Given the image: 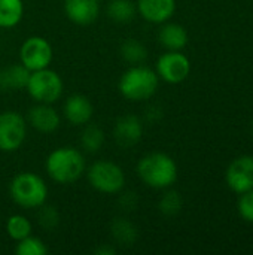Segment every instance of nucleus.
Returning <instances> with one entry per match:
<instances>
[{
	"label": "nucleus",
	"instance_id": "nucleus-17",
	"mask_svg": "<svg viewBox=\"0 0 253 255\" xmlns=\"http://www.w3.org/2000/svg\"><path fill=\"white\" fill-rule=\"evenodd\" d=\"M30 70L25 69L21 63L10 64L0 70V91H18L27 87Z\"/></svg>",
	"mask_w": 253,
	"mask_h": 255
},
{
	"label": "nucleus",
	"instance_id": "nucleus-6",
	"mask_svg": "<svg viewBox=\"0 0 253 255\" xmlns=\"http://www.w3.org/2000/svg\"><path fill=\"white\" fill-rule=\"evenodd\" d=\"M89 185L103 194H118L125 185L124 170L113 161L100 160L88 169Z\"/></svg>",
	"mask_w": 253,
	"mask_h": 255
},
{
	"label": "nucleus",
	"instance_id": "nucleus-22",
	"mask_svg": "<svg viewBox=\"0 0 253 255\" xmlns=\"http://www.w3.org/2000/svg\"><path fill=\"white\" fill-rule=\"evenodd\" d=\"M121 55L127 63L136 66V64H142L148 58V49L137 39H127L121 45Z\"/></svg>",
	"mask_w": 253,
	"mask_h": 255
},
{
	"label": "nucleus",
	"instance_id": "nucleus-7",
	"mask_svg": "<svg viewBox=\"0 0 253 255\" xmlns=\"http://www.w3.org/2000/svg\"><path fill=\"white\" fill-rule=\"evenodd\" d=\"M27 124L22 115L13 111L0 114V151L13 152L25 140Z\"/></svg>",
	"mask_w": 253,
	"mask_h": 255
},
{
	"label": "nucleus",
	"instance_id": "nucleus-3",
	"mask_svg": "<svg viewBox=\"0 0 253 255\" xmlns=\"http://www.w3.org/2000/svg\"><path fill=\"white\" fill-rule=\"evenodd\" d=\"M158 84L160 76L155 70L142 64H136L124 72L119 79L118 88L127 100L143 102L154 97L158 90Z\"/></svg>",
	"mask_w": 253,
	"mask_h": 255
},
{
	"label": "nucleus",
	"instance_id": "nucleus-25",
	"mask_svg": "<svg viewBox=\"0 0 253 255\" xmlns=\"http://www.w3.org/2000/svg\"><path fill=\"white\" fill-rule=\"evenodd\" d=\"M161 214H164L166 217H173V215H177L182 209V197L177 191L174 190H170L167 191L161 200H160V205H158Z\"/></svg>",
	"mask_w": 253,
	"mask_h": 255
},
{
	"label": "nucleus",
	"instance_id": "nucleus-1",
	"mask_svg": "<svg viewBox=\"0 0 253 255\" xmlns=\"http://www.w3.org/2000/svg\"><path fill=\"white\" fill-rule=\"evenodd\" d=\"M137 175L148 187L166 190L177 179V164L164 152H151L140 158L137 164Z\"/></svg>",
	"mask_w": 253,
	"mask_h": 255
},
{
	"label": "nucleus",
	"instance_id": "nucleus-8",
	"mask_svg": "<svg viewBox=\"0 0 253 255\" xmlns=\"http://www.w3.org/2000/svg\"><path fill=\"white\" fill-rule=\"evenodd\" d=\"M52 46L40 36H31L25 39L19 48V61L30 72L49 67L52 61Z\"/></svg>",
	"mask_w": 253,
	"mask_h": 255
},
{
	"label": "nucleus",
	"instance_id": "nucleus-29",
	"mask_svg": "<svg viewBox=\"0 0 253 255\" xmlns=\"http://www.w3.org/2000/svg\"><path fill=\"white\" fill-rule=\"evenodd\" d=\"M95 254L98 255H115L116 254V250L109 247V245H101L95 250Z\"/></svg>",
	"mask_w": 253,
	"mask_h": 255
},
{
	"label": "nucleus",
	"instance_id": "nucleus-2",
	"mask_svg": "<svg viewBox=\"0 0 253 255\" xmlns=\"http://www.w3.org/2000/svg\"><path fill=\"white\" fill-rule=\"evenodd\" d=\"M45 167L52 181L58 184H73L84 175L86 163L81 151L63 146L48 155Z\"/></svg>",
	"mask_w": 253,
	"mask_h": 255
},
{
	"label": "nucleus",
	"instance_id": "nucleus-24",
	"mask_svg": "<svg viewBox=\"0 0 253 255\" xmlns=\"http://www.w3.org/2000/svg\"><path fill=\"white\" fill-rule=\"evenodd\" d=\"M15 253L18 255H45L48 253V248L39 238H34L30 235L18 241Z\"/></svg>",
	"mask_w": 253,
	"mask_h": 255
},
{
	"label": "nucleus",
	"instance_id": "nucleus-28",
	"mask_svg": "<svg viewBox=\"0 0 253 255\" xmlns=\"http://www.w3.org/2000/svg\"><path fill=\"white\" fill-rule=\"evenodd\" d=\"M121 206H124L125 209H134V206H136V194L134 193H127V194L121 196Z\"/></svg>",
	"mask_w": 253,
	"mask_h": 255
},
{
	"label": "nucleus",
	"instance_id": "nucleus-10",
	"mask_svg": "<svg viewBox=\"0 0 253 255\" xmlns=\"http://www.w3.org/2000/svg\"><path fill=\"white\" fill-rule=\"evenodd\" d=\"M225 181L231 191L243 194L253 188V155L237 157L225 172Z\"/></svg>",
	"mask_w": 253,
	"mask_h": 255
},
{
	"label": "nucleus",
	"instance_id": "nucleus-5",
	"mask_svg": "<svg viewBox=\"0 0 253 255\" xmlns=\"http://www.w3.org/2000/svg\"><path fill=\"white\" fill-rule=\"evenodd\" d=\"M61 76L49 67L30 72L25 90L36 103H55L63 94Z\"/></svg>",
	"mask_w": 253,
	"mask_h": 255
},
{
	"label": "nucleus",
	"instance_id": "nucleus-19",
	"mask_svg": "<svg viewBox=\"0 0 253 255\" xmlns=\"http://www.w3.org/2000/svg\"><path fill=\"white\" fill-rule=\"evenodd\" d=\"M137 13V6L133 0H110L107 4V15L112 21L125 24Z\"/></svg>",
	"mask_w": 253,
	"mask_h": 255
},
{
	"label": "nucleus",
	"instance_id": "nucleus-26",
	"mask_svg": "<svg viewBox=\"0 0 253 255\" xmlns=\"http://www.w3.org/2000/svg\"><path fill=\"white\" fill-rule=\"evenodd\" d=\"M37 218H39V224L43 229H46V230L55 229L58 226V223H60V214H58V211L54 206H48L45 203L39 208Z\"/></svg>",
	"mask_w": 253,
	"mask_h": 255
},
{
	"label": "nucleus",
	"instance_id": "nucleus-12",
	"mask_svg": "<svg viewBox=\"0 0 253 255\" xmlns=\"http://www.w3.org/2000/svg\"><path fill=\"white\" fill-rule=\"evenodd\" d=\"M137 13L149 22L154 24H164L167 22L174 10H176V0H137Z\"/></svg>",
	"mask_w": 253,
	"mask_h": 255
},
{
	"label": "nucleus",
	"instance_id": "nucleus-27",
	"mask_svg": "<svg viewBox=\"0 0 253 255\" xmlns=\"http://www.w3.org/2000/svg\"><path fill=\"white\" fill-rule=\"evenodd\" d=\"M239 214L240 217L248 221V223H252L253 224V188L240 194V199H239Z\"/></svg>",
	"mask_w": 253,
	"mask_h": 255
},
{
	"label": "nucleus",
	"instance_id": "nucleus-9",
	"mask_svg": "<svg viewBox=\"0 0 253 255\" xmlns=\"http://www.w3.org/2000/svg\"><path fill=\"white\" fill-rule=\"evenodd\" d=\"M191 73V61L180 51L164 52L157 63V75L169 84H180Z\"/></svg>",
	"mask_w": 253,
	"mask_h": 255
},
{
	"label": "nucleus",
	"instance_id": "nucleus-4",
	"mask_svg": "<svg viewBox=\"0 0 253 255\" xmlns=\"http://www.w3.org/2000/svg\"><path fill=\"white\" fill-rule=\"evenodd\" d=\"M9 194L18 206L24 209H37L46 202L48 187L39 175L22 172L10 181Z\"/></svg>",
	"mask_w": 253,
	"mask_h": 255
},
{
	"label": "nucleus",
	"instance_id": "nucleus-11",
	"mask_svg": "<svg viewBox=\"0 0 253 255\" xmlns=\"http://www.w3.org/2000/svg\"><path fill=\"white\" fill-rule=\"evenodd\" d=\"M143 136V123L136 115H122L113 127V137L118 146L127 149L140 142Z\"/></svg>",
	"mask_w": 253,
	"mask_h": 255
},
{
	"label": "nucleus",
	"instance_id": "nucleus-23",
	"mask_svg": "<svg viewBox=\"0 0 253 255\" xmlns=\"http://www.w3.org/2000/svg\"><path fill=\"white\" fill-rule=\"evenodd\" d=\"M6 233L12 241L18 242L31 235V223L24 215H12L7 218Z\"/></svg>",
	"mask_w": 253,
	"mask_h": 255
},
{
	"label": "nucleus",
	"instance_id": "nucleus-18",
	"mask_svg": "<svg viewBox=\"0 0 253 255\" xmlns=\"http://www.w3.org/2000/svg\"><path fill=\"white\" fill-rule=\"evenodd\" d=\"M24 15L22 0H0V27H15Z\"/></svg>",
	"mask_w": 253,
	"mask_h": 255
},
{
	"label": "nucleus",
	"instance_id": "nucleus-13",
	"mask_svg": "<svg viewBox=\"0 0 253 255\" xmlns=\"http://www.w3.org/2000/svg\"><path fill=\"white\" fill-rule=\"evenodd\" d=\"M64 12L67 18L79 25L92 24L100 13L98 0H64Z\"/></svg>",
	"mask_w": 253,
	"mask_h": 255
},
{
	"label": "nucleus",
	"instance_id": "nucleus-15",
	"mask_svg": "<svg viewBox=\"0 0 253 255\" xmlns=\"http://www.w3.org/2000/svg\"><path fill=\"white\" fill-rule=\"evenodd\" d=\"M94 114L92 103L82 94L70 96L64 103V117L73 126H85L91 121Z\"/></svg>",
	"mask_w": 253,
	"mask_h": 255
},
{
	"label": "nucleus",
	"instance_id": "nucleus-20",
	"mask_svg": "<svg viewBox=\"0 0 253 255\" xmlns=\"http://www.w3.org/2000/svg\"><path fill=\"white\" fill-rule=\"evenodd\" d=\"M113 239L121 245H133L137 239V229L125 218H115L110 224Z\"/></svg>",
	"mask_w": 253,
	"mask_h": 255
},
{
	"label": "nucleus",
	"instance_id": "nucleus-14",
	"mask_svg": "<svg viewBox=\"0 0 253 255\" xmlns=\"http://www.w3.org/2000/svg\"><path fill=\"white\" fill-rule=\"evenodd\" d=\"M28 123L40 133H52L60 127L61 118L51 105L37 103L28 111Z\"/></svg>",
	"mask_w": 253,
	"mask_h": 255
},
{
	"label": "nucleus",
	"instance_id": "nucleus-30",
	"mask_svg": "<svg viewBox=\"0 0 253 255\" xmlns=\"http://www.w3.org/2000/svg\"><path fill=\"white\" fill-rule=\"evenodd\" d=\"M252 130H253V124H252Z\"/></svg>",
	"mask_w": 253,
	"mask_h": 255
},
{
	"label": "nucleus",
	"instance_id": "nucleus-16",
	"mask_svg": "<svg viewBox=\"0 0 253 255\" xmlns=\"http://www.w3.org/2000/svg\"><path fill=\"white\" fill-rule=\"evenodd\" d=\"M158 39L167 51H182L188 43V33L185 27L177 22H164Z\"/></svg>",
	"mask_w": 253,
	"mask_h": 255
},
{
	"label": "nucleus",
	"instance_id": "nucleus-21",
	"mask_svg": "<svg viewBox=\"0 0 253 255\" xmlns=\"http://www.w3.org/2000/svg\"><path fill=\"white\" fill-rule=\"evenodd\" d=\"M104 143V133L98 126L94 124H85V128L81 133V146L86 151V152H97L101 149Z\"/></svg>",
	"mask_w": 253,
	"mask_h": 255
}]
</instances>
